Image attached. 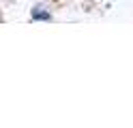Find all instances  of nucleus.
Returning a JSON list of instances; mask_svg holds the SVG:
<instances>
[{
	"label": "nucleus",
	"mask_w": 133,
	"mask_h": 128,
	"mask_svg": "<svg viewBox=\"0 0 133 128\" xmlns=\"http://www.w3.org/2000/svg\"><path fill=\"white\" fill-rule=\"evenodd\" d=\"M32 17H35V19H49L47 13H41V11H37V9L32 11Z\"/></svg>",
	"instance_id": "obj_1"
}]
</instances>
